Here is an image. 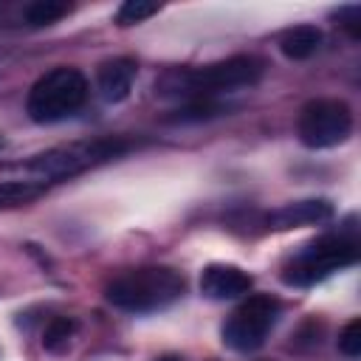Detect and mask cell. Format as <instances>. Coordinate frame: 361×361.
Returning a JSON list of instances; mask_svg holds the SVG:
<instances>
[{"mask_svg":"<svg viewBox=\"0 0 361 361\" xmlns=\"http://www.w3.org/2000/svg\"><path fill=\"white\" fill-rule=\"evenodd\" d=\"M333 217V203L324 197H307V200H293L285 203L279 209H274L268 214V226L276 231L285 228H299V226H313V223H324Z\"/></svg>","mask_w":361,"mask_h":361,"instance_id":"obj_9","label":"cell"},{"mask_svg":"<svg viewBox=\"0 0 361 361\" xmlns=\"http://www.w3.org/2000/svg\"><path fill=\"white\" fill-rule=\"evenodd\" d=\"M358 262V243L355 237L347 234H324L319 240H313L310 245H305L285 268L282 279L288 285L296 288H307L324 276H330L333 271H341L347 265Z\"/></svg>","mask_w":361,"mask_h":361,"instance_id":"obj_5","label":"cell"},{"mask_svg":"<svg viewBox=\"0 0 361 361\" xmlns=\"http://www.w3.org/2000/svg\"><path fill=\"white\" fill-rule=\"evenodd\" d=\"M42 192L34 180H0V206H17L25 200H34Z\"/></svg>","mask_w":361,"mask_h":361,"instance_id":"obj_14","label":"cell"},{"mask_svg":"<svg viewBox=\"0 0 361 361\" xmlns=\"http://www.w3.org/2000/svg\"><path fill=\"white\" fill-rule=\"evenodd\" d=\"M251 285L254 279L248 271L237 265H226V262H212L200 274V293L209 299H237L248 293Z\"/></svg>","mask_w":361,"mask_h":361,"instance_id":"obj_8","label":"cell"},{"mask_svg":"<svg viewBox=\"0 0 361 361\" xmlns=\"http://www.w3.org/2000/svg\"><path fill=\"white\" fill-rule=\"evenodd\" d=\"M87 99V79L82 71L59 65L42 73L25 99V113L37 124H54L73 116Z\"/></svg>","mask_w":361,"mask_h":361,"instance_id":"obj_3","label":"cell"},{"mask_svg":"<svg viewBox=\"0 0 361 361\" xmlns=\"http://www.w3.org/2000/svg\"><path fill=\"white\" fill-rule=\"evenodd\" d=\"M130 144L124 138H93V141H73V144H62L54 149H45L39 155H34L25 164V172L34 178V183H45V180H65L73 178L96 164H104L110 158H118Z\"/></svg>","mask_w":361,"mask_h":361,"instance_id":"obj_4","label":"cell"},{"mask_svg":"<svg viewBox=\"0 0 361 361\" xmlns=\"http://www.w3.org/2000/svg\"><path fill=\"white\" fill-rule=\"evenodd\" d=\"M71 8L73 6L65 0H34L25 8V20H28V25L39 28V25H51V23L62 20L65 14H71Z\"/></svg>","mask_w":361,"mask_h":361,"instance_id":"obj_12","label":"cell"},{"mask_svg":"<svg viewBox=\"0 0 361 361\" xmlns=\"http://www.w3.org/2000/svg\"><path fill=\"white\" fill-rule=\"evenodd\" d=\"M265 65L251 54L228 56L223 62L200 65V68H172L161 73L155 82V93L164 99L186 102H217L220 93H231L240 87H251L259 82Z\"/></svg>","mask_w":361,"mask_h":361,"instance_id":"obj_1","label":"cell"},{"mask_svg":"<svg viewBox=\"0 0 361 361\" xmlns=\"http://www.w3.org/2000/svg\"><path fill=\"white\" fill-rule=\"evenodd\" d=\"M135 59L130 56H113L107 62L99 65V73H96V87H99V96L104 102H124L133 90V82H135Z\"/></svg>","mask_w":361,"mask_h":361,"instance_id":"obj_10","label":"cell"},{"mask_svg":"<svg viewBox=\"0 0 361 361\" xmlns=\"http://www.w3.org/2000/svg\"><path fill=\"white\" fill-rule=\"evenodd\" d=\"M276 316H279V302L271 293L248 296L223 324V344L237 353L259 350L271 327L276 324Z\"/></svg>","mask_w":361,"mask_h":361,"instance_id":"obj_7","label":"cell"},{"mask_svg":"<svg viewBox=\"0 0 361 361\" xmlns=\"http://www.w3.org/2000/svg\"><path fill=\"white\" fill-rule=\"evenodd\" d=\"M338 350L350 358H355L361 353V319H350L338 336Z\"/></svg>","mask_w":361,"mask_h":361,"instance_id":"obj_17","label":"cell"},{"mask_svg":"<svg viewBox=\"0 0 361 361\" xmlns=\"http://www.w3.org/2000/svg\"><path fill=\"white\" fill-rule=\"evenodd\" d=\"M322 42V31L316 25H293L279 37V51L288 59H307L310 54H316Z\"/></svg>","mask_w":361,"mask_h":361,"instance_id":"obj_11","label":"cell"},{"mask_svg":"<svg viewBox=\"0 0 361 361\" xmlns=\"http://www.w3.org/2000/svg\"><path fill=\"white\" fill-rule=\"evenodd\" d=\"M155 361H183V358H180V355H172V353H169V355H161V358H155Z\"/></svg>","mask_w":361,"mask_h":361,"instance_id":"obj_18","label":"cell"},{"mask_svg":"<svg viewBox=\"0 0 361 361\" xmlns=\"http://www.w3.org/2000/svg\"><path fill=\"white\" fill-rule=\"evenodd\" d=\"M186 290L183 274L169 265H144L118 274L107 288L104 299L127 313H152L178 302Z\"/></svg>","mask_w":361,"mask_h":361,"instance_id":"obj_2","label":"cell"},{"mask_svg":"<svg viewBox=\"0 0 361 361\" xmlns=\"http://www.w3.org/2000/svg\"><path fill=\"white\" fill-rule=\"evenodd\" d=\"M223 104L220 102H186L180 104V110H175V121H200V118H212L220 116Z\"/></svg>","mask_w":361,"mask_h":361,"instance_id":"obj_16","label":"cell"},{"mask_svg":"<svg viewBox=\"0 0 361 361\" xmlns=\"http://www.w3.org/2000/svg\"><path fill=\"white\" fill-rule=\"evenodd\" d=\"M73 333H76V322L68 316H56L54 322H48V327L42 333V347L48 353H62V350H68Z\"/></svg>","mask_w":361,"mask_h":361,"instance_id":"obj_13","label":"cell"},{"mask_svg":"<svg viewBox=\"0 0 361 361\" xmlns=\"http://www.w3.org/2000/svg\"><path fill=\"white\" fill-rule=\"evenodd\" d=\"M296 133L310 149L338 147L353 133V110L341 99H313L299 110Z\"/></svg>","mask_w":361,"mask_h":361,"instance_id":"obj_6","label":"cell"},{"mask_svg":"<svg viewBox=\"0 0 361 361\" xmlns=\"http://www.w3.org/2000/svg\"><path fill=\"white\" fill-rule=\"evenodd\" d=\"M158 3H149V0H127L121 3V8L116 11V23L118 25H135V23H144L147 17L158 14Z\"/></svg>","mask_w":361,"mask_h":361,"instance_id":"obj_15","label":"cell"}]
</instances>
